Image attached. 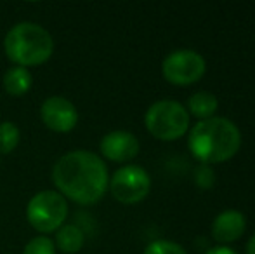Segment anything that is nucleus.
I'll use <instances>...</instances> for the list:
<instances>
[{"mask_svg":"<svg viewBox=\"0 0 255 254\" xmlns=\"http://www.w3.org/2000/svg\"><path fill=\"white\" fill-rule=\"evenodd\" d=\"M146 129L156 139L174 141L189 131V113L181 103L161 99L153 103L144 115Z\"/></svg>","mask_w":255,"mask_h":254,"instance_id":"20e7f679","label":"nucleus"},{"mask_svg":"<svg viewBox=\"0 0 255 254\" xmlns=\"http://www.w3.org/2000/svg\"><path fill=\"white\" fill-rule=\"evenodd\" d=\"M247 254H255V234L250 237L249 244H247Z\"/></svg>","mask_w":255,"mask_h":254,"instance_id":"6ab92c4d","label":"nucleus"},{"mask_svg":"<svg viewBox=\"0 0 255 254\" xmlns=\"http://www.w3.org/2000/svg\"><path fill=\"white\" fill-rule=\"evenodd\" d=\"M188 108H189L188 113L198 117L200 120L212 119V117H215V112H217V108H219L217 96L208 91L195 92V94L189 98Z\"/></svg>","mask_w":255,"mask_h":254,"instance_id":"ddd939ff","label":"nucleus"},{"mask_svg":"<svg viewBox=\"0 0 255 254\" xmlns=\"http://www.w3.org/2000/svg\"><path fill=\"white\" fill-rule=\"evenodd\" d=\"M205 254H238L236 251H233L231 248H226V246H219V248H212L208 249Z\"/></svg>","mask_w":255,"mask_h":254,"instance_id":"a211bd4d","label":"nucleus"},{"mask_svg":"<svg viewBox=\"0 0 255 254\" xmlns=\"http://www.w3.org/2000/svg\"><path fill=\"white\" fill-rule=\"evenodd\" d=\"M144 254H188L181 244L172 241H154L144 249Z\"/></svg>","mask_w":255,"mask_h":254,"instance_id":"dca6fc26","label":"nucleus"},{"mask_svg":"<svg viewBox=\"0 0 255 254\" xmlns=\"http://www.w3.org/2000/svg\"><path fill=\"white\" fill-rule=\"evenodd\" d=\"M214 180H215L214 171H212L208 166H200L198 169H196V173H195V181H196V185H198V187H202V188H210L212 185H214Z\"/></svg>","mask_w":255,"mask_h":254,"instance_id":"f3484780","label":"nucleus"},{"mask_svg":"<svg viewBox=\"0 0 255 254\" xmlns=\"http://www.w3.org/2000/svg\"><path fill=\"white\" fill-rule=\"evenodd\" d=\"M31 84H33V77L28 68L12 66L3 75V89L7 91V94L14 96V98L26 94L31 89Z\"/></svg>","mask_w":255,"mask_h":254,"instance_id":"9b49d317","label":"nucleus"},{"mask_svg":"<svg viewBox=\"0 0 255 254\" xmlns=\"http://www.w3.org/2000/svg\"><path fill=\"white\" fill-rule=\"evenodd\" d=\"M7 58L16 66H38L49 61L54 52V40L47 30L37 23L23 21L7 31L3 40Z\"/></svg>","mask_w":255,"mask_h":254,"instance_id":"7ed1b4c3","label":"nucleus"},{"mask_svg":"<svg viewBox=\"0 0 255 254\" xmlns=\"http://www.w3.org/2000/svg\"><path fill=\"white\" fill-rule=\"evenodd\" d=\"M161 71L167 82L174 85H191L203 78L207 71V61L200 52L191 49L172 51L161 63Z\"/></svg>","mask_w":255,"mask_h":254,"instance_id":"423d86ee","label":"nucleus"},{"mask_svg":"<svg viewBox=\"0 0 255 254\" xmlns=\"http://www.w3.org/2000/svg\"><path fill=\"white\" fill-rule=\"evenodd\" d=\"M101 153L113 162H128L135 159L139 153V139L128 131H113L108 132L101 139Z\"/></svg>","mask_w":255,"mask_h":254,"instance_id":"1a4fd4ad","label":"nucleus"},{"mask_svg":"<svg viewBox=\"0 0 255 254\" xmlns=\"http://www.w3.org/2000/svg\"><path fill=\"white\" fill-rule=\"evenodd\" d=\"M68 216V202L59 192L44 190L31 197L26 206V220L40 234H51L63 227Z\"/></svg>","mask_w":255,"mask_h":254,"instance_id":"39448f33","label":"nucleus"},{"mask_svg":"<svg viewBox=\"0 0 255 254\" xmlns=\"http://www.w3.org/2000/svg\"><path fill=\"white\" fill-rule=\"evenodd\" d=\"M245 214L235 209H228L215 216L214 223H212V237L221 244H231L245 234Z\"/></svg>","mask_w":255,"mask_h":254,"instance_id":"9d476101","label":"nucleus"},{"mask_svg":"<svg viewBox=\"0 0 255 254\" xmlns=\"http://www.w3.org/2000/svg\"><path fill=\"white\" fill-rule=\"evenodd\" d=\"M19 129L14 122H0V153L7 155L19 145Z\"/></svg>","mask_w":255,"mask_h":254,"instance_id":"4468645a","label":"nucleus"},{"mask_svg":"<svg viewBox=\"0 0 255 254\" xmlns=\"http://www.w3.org/2000/svg\"><path fill=\"white\" fill-rule=\"evenodd\" d=\"M191 153L203 164H219L233 159L242 146V132L226 117L200 120L189 131Z\"/></svg>","mask_w":255,"mask_h":254,"instance_id":"f03ea898","label":"nucleus"},{"mask_svg":"<svg viewBox=\"0 0 255 254\" xmlns=\"http://www.w3.org/2000/svg\"><path fill=\"white\" fill-rule=\"evenodd\" d=\"M85 235L77 225H63L56 234V242L61 253L64 254H77L84 248Z\"/></svg>","mask_w":255,"mask_h":254,"instance_id":"f8f14e48","label":"nucleus"},{"mask_svg":"<svg viewBox=\"0 0 255 254\" xmlns=\"http://www.w3.org/2000/svg\"><path fill=\"white\" fill-rule=\"evenodd\" d=\"M52 181L63 197L80 206H92L104 197L110 174L104 160L89 150H75L63 155L52 169Z\"/></svg>","mask_w":255,"mask_h":254,"instance_id":"f257e3e1","label":"nucleus"},{"mask_svg":"<svg viewBox=\"0 0 255 254\" xmlns=\"http://www.w3.org/2000/svg\"><path fill=\"white\" fill-rule=\"evenodd\" d=\"M23 254H56V244L49 237H35L24 246Z\"/></svg>","mask_w":255,"mask_h":254,"instance_id":"2eb2a0df","label":"nucleus"},{"mask_svg":"<svg viewBox=\"0 0 255 254\" xmlns=\"http://www.w3.org/2000/svg\"><path fill=\"white\" fill-rule=\"evenodd\" d=\"M42 122L54 132H70L78 122V112L71 101L63 96H51L42 103Z\"/></svg>","mask_w":255,"mask_h":254,"instance_id":"6e6552de","label":"nucleus"},{"mask_svg":"<svg viewBox=\"0 0 255 254\" xmlns=\"http://www.w3.org/2000/svg\"><path fill=\"white\" fill-rule=\"evenodd\" d=\"M108 187L118 202L137 204L144 200L151 190V178L141 166L128 164L113 174Z\"/></svg>","mask_w":255,"mask_h":254,"instance_id":"0eeeda50","label":"nucleus"}]
</instances>
